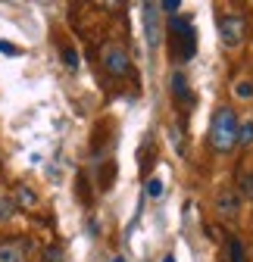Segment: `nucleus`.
Listing matches in <instances>:
<instances>
[{
	"label": "nucleus",
	"instance_id": "obj_1",
	"mask_svg": "<svg viewBox=\"0 0 253 262\" xmlns=\"http://www.w3.org/2000/svg\"><path fill=\"white\" fill-rule=\"evenodd\" d=\"M238 116L231 106H219L209 122V144L216 153H231L238 147Z\"/></svg>",
	"mask_w": 253,
	"mask_h": 262
},
{
	"label": "nucleus",
	"instance_id": "obj_2",
	"mask_svg": "<svg viewBox=\"0 0 253 262\" xmlns=\"http://www.w3.org/2000/svg\"><path fill=\"white\" fill-rule=\"evenodd\" d=\"M219 35H222V44L225 47H241L244 38H247V22L241 13H225L222 19H219Z\"/></svg>",
	"mask_w": 253,
	"mask_h": 262
},
{
	"label": "nucleus",
	"instance_id": "obj_3",
	"mask_svg": "<svg viewBox=\"0 0 253 262\" xmlns=\"http://www.w3.org/2000/svg\"><path fill=\"white\" fill-rule=\"evenodd\" d=\"M103 66H107V72L116 75V78H122V75L132 72V59H129V53H125V47H116V44H110V47L103 50Z\"/></svg>",
	"mask_w": 253,
	"mask_h": 262
},
{
	"label": "nucleus",
	"instance_id": "obj_4",
	"mask_svg": "<svg viewBox=\"0 0 253 262\" xmlns=\"http://www.w3.org/2000/svg\"><path fill=\"white\" fill-rule=\"evenodd\" d=\"M216 212L225 215V219H235V215L241 212V193L231 190V187H225L222 193L216 196Z\"/></svg>",
	"mask_w": 253,
	"mask_h": 262
},
{
	"label": "nucleus",
	"instance_id": "obj_5",
	"mask_svg": "<svg viewBox=\"0 0 253 262\" xmlns=\"http://www.w3.org/2000/svg\"><path fill=\"white\" fill-rule=\"evenodd\" d=\"M160 4H147L144 7V28H147V44L156 47L160 44Z\"/></svg>",
	"mask_w": 253,
	"mask_h": 262
},
{
	"label": "nucleus",
	"instance_id": "obj_6",
	"mask_svg": "<svg viewBox=\"0 0 253 262\" xmlns=\"http://www.w3.org/2000/svg\"><path fill=\"white\" fill-rule=\"evenodd\" d=\"M169 31H172L175 41H181V38H197V28H194V22L187 19V16H169Z\"/></svg>",
	"mask_w": 253,
	"mask_h": 262
},
{
	"label": "nucleus",
	"instance_id": "obj_7",
	"mask_svg": "<svg viewBox=\"0 0 253 262\" xmlns=\"http://www.w3.org/2000/svg\"><path fill=\"white\" fill-rule=\"evenodd\" d=\"M172 91H175V100L178 103H194V94H191V88H187V81H184V75L181 72H175L172 75Z\"/></svg>",
	"mask_w": 253,
	"mask_h": 262
},
{
	"label": "nucleus",
	"instance_id": "obj_8",
	"mask_svg": "<svg viewBox=\"0 0 253 262\" xmlns=\"http://www.w3.org/2000/svg\"><path fill=\"white\" fill-rule=\"evenodd\" d=\"M0 262H25V253L16 241H0Z\"/></svg>",
	"mask_w": 253,
	"mask_h": 262
},
{
	"label": "nucleus",
	"instance_id": "obj_9",
	"mask_svg": "<svg viewBox=\"0 0 253 262\" xmlns=\"http://www.w3.org/2000/svg\"><path fill=\"white\" fill-rule=\"evenodd\" d=\"M228 256H231V262H247V250H244L241 237H228Z\"/></svg>",
	"mask_w": 253,
	"mask_h": 262
},
{
	"label": "nucleus",
	"instance_id": "obj_10",
	"mask_svg": "<svg viewBox=\"0 0 253 262\" xmlns=\"http://www.w3.org/2000/svg\"><path fill=\"white\" fill-rule=\"evenodd\" d=\"M238 144H253V122L238 125Z\"/></svg>",
	"mask_w": 253,
	"mask_h": 262
},
{
	"label": "nucleus",
	"instance_id": "obj_11",
	"mask_svg": "<svg viewBox=\"0 0 253 262\" xmlns=\"http://www.w3.org/2000/svg\"><path fill=\"white\" fill-rule=\"evenodd\" d=\"M19 203H22V206H35L38 196L31 193V187H19Z\"/></svg>",
	"mask_w": 253,
	"mask_h": 262
},
{
	"label": "nucleus",
	"instance_id": "obj_12",
	"mask_svg": "<svg viewBox=\"0 0 253 262\" xmlns=\"http://www.w3.org/2000/svg\"><path fill=\"white\" fill-rule=\"evenodd\" d=\"M235 94L244 97V100H250V97H253V84H250V81H238V84H235Z\"/></svg>",
	"mask_w": 253,
	"mask_h": 262
},
{
	"label": "nucleus",
	"instance_id": "obj_13",
	"mask_svg": "<svg viewBox=\"0 0 253 262\" xmlns=\"http://www.w3.org/2000/svg\"><path fill=\"white\" fill-rule=\"evenodd\" d=\"M62 62H66L69 69H78V53L72 47H66V50H62Z\"/></svg>",
	"mask_w": 253,
	"mask_h": 262
},
{
	"label": "nucleus",
	"instance_id": "obj_14",
	"mask_svg": "<svg viewBox=\"0 0 253 262\" xmlns=\"http://www.w3.org/2000/svg\"><path fill=\"white\" fill-rule=\"evenodd\" d=\"M147 196H163V181L160 178H150L147 181Z\"/></svg>",
	"mask_w": 253,
	"mask_h": 262
},
{
	"label": "nucleus",
	"instance_id": "obj_15",
	"mask_svg": "<svg viewBox=\"0 0 253 262\" xmlns=\"http://www.w3.org/2000/svg\"><path fill=\"white\" fill-rule=\"evenodd\" d=\"M44 259H47V262H62V250H59V247H47V250H44Z\"/></svg>",
	"mask_w": 253,
	"mask_h": 262
},
{
	"label": "nucleus",
	"instance_id": "obj_16",
	"mask_svg": "<svg viewBox=\"0 0 253 262\" xmlns=\"http://www.w3.org/2000/svg\"><path fill=\"white\" fill-rule=\"evenodd\" d=\"M160 10H163V13H178L181 4H178V0H166V4H160Z\"/></svg>",
	"mask_w": 253,
	"mask_h": 262
},
{
	"label": "nucleus",
	"instance_id": "obj_17",
	"mask_svg": "<svg viewBox=\"0 0 253 262\" xmlns=\"http://www.w3.org/2000/svg\"><path fill=\"white\" fill-rule=\"evenodd\" d=\"M0 53H7V56H19V47L7 44V41H0Z\"/></svg>",
	"mask_w": 253,
	"mask_h": 262
},
{
	"label": "nucleus",
	"instance_id": "obj_18",
	"mask_svg": "<svg viewBox=\"0 0 253 262\" xmlns=\"http://www.w3.org/2000/svg\"><path fill=\"white\" fill-rule=\"evenodd\" d=\"M10 212H13V203L4 200V203H0V219H10Z\"/></svg>",
	"mask_w": 253,
	"mask_h": 262
},
{
	"label": "nucleus",
	"instance_id": "obj_19",
	"mask_svg": "<svg viewBox=\"0 0 253 262\" xmlns=\"http://www.w3.org/2000/svg\"><path fill=\"white\" fill-rule=\"evenodd\" d=\"M163 262H175V256H172V253H169V256H163Z\"/></svg>",
	"mask_w": 253,
	"mask_h": 262
},
{
	"label": "nucleus",
	"instance_id": "obj_20",
	"mask_svg": "<svg viewBox=\"0 0 253 262\" xmlns=\"http://www.w3.org/2000/svg\"><path fill=\"white\" fill-rule=\"evenodd\" d=\"M113 262H125V259H122V256H116V259H113Z\"/></svg>",
	"mask_w": 253,
	"mask_h": 262
}]
</instances>
